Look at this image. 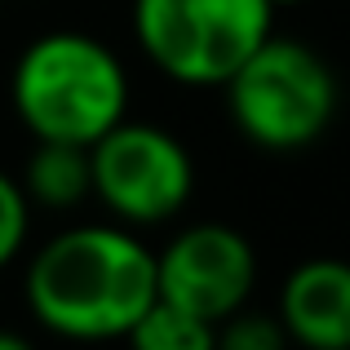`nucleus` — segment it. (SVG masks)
<instances>
[{
    "mask_svg": "<svg viewBox=\"0 0 350 350\" xmlns=\"http://www.w3.org/2000/svg\"><path fill=\"white\" fill-rule=\"evenodd\" d=\"M226 111L262 151H301L337 116V76L310 44L266 36L226 80Z\"/></svg>",
    "mask_w": 350,
    "mask_h": 350,
    "instance_id": "nucleus-3",
    "label": "nucleus"
},
{
    "mask_svg": "<svg viewBox=\"0 0 350 350\" xmlns=\"http://www.w3.org/2000/svg\"><path fill=\"white\" fill-rule=\"evenodd\" d=\"M253 284L257 253L226 222H196L155 253V297L191 310L213 328L248 306Z\"/></svg>",
    "mask_w": 350,
    "mask_h": 350,
    "instance_id": "nucleus-6",
    "label": "nucleus"
},
{
    "mask_svg": "<svg viewBox=\"0 0 350 350\" xmlns=\"http://www.w3.org/2000/svg\"><path fill=\"white\" fill-rule=\"evenodd\" d=\"M0 350H27V342L18 333H0Z\"/></svg>",
    "mask_w": 350,
    "mask_h": 350,
    "instance_id": "nucleus-12",
    "label": "nucleus"
},
{
    "mask_svg": "<svg viewBox=\"0 0 350 350\" xmlns=\"http://www.w3.org/2000/svg\"><path fill=\"white\" fill-rule=\"evenodd\" d=\"M129 342L137 350H213L217 346V328L204 324L200 315L173 306V301L155 297L142 310L133 328H129Z\"/></svg>",
    "mask_w": 350,
    "mask_h": 350,
    "instance_id": "nucleus-9",
    "label": "nucleus"
},
{
    "mask_svg": "<svg viewBox=\"0 0 350 350\" xmlns=\"http://www.w3.org/2000/svg\"><path fill=\"white\" fill-rule=\"evenodd\" d=\"M271 0H133V36L160 76L222 89L271 36Z\"/></svg>",
    "mask_w": 350,
    "mask_h": 350,
    "instance_id": "nucleus-4",
    "label": "nucleus"
},
{
    "mask_svg": "<svg viewBox=\"0 0 350 350\" xmlns=\"http://www.w3.org/2000/svg\"><path fill=\"white\" fill-rule=\"evenodd\" d=\"M89 169L98 204L124 226L173 222L196 191V164L182 137L129 116L89 146Z\"/></svg>",
    "mask_w": 350,
    "mask_h": 350,
    "instance_id": "nucleus-5",
    "label": "nucleus"
},
{
    "mask_svg": "<svg viewBox=\"0 0 350 350\" xmlns=\"http://www.w3.org/2000/svg\"><path fill=\"white\" fill-rule=\"evenodd\" d=\"M9 103L36 142L94 146L129 116V71L85 31H44L18 53Z\"/></svg>",
    "mask_w": 350,
    "mask_h": 350,
    "instance_id": "nucleus-2",
    "label": "nucleus"
},
{
    "mask_svg": "<svg viewBox=\"0 0 350 350\" xmlns=\"http://www.w3.org/2000/svg\"><path fill=\"white\" fill-rule=\"evenodd\" d=\"M280 324L306 350H350V262L310 257L280 288Z\"/></svg>",
    "mask_w": 350,
    "mask_h": 350,
    "instance_id": "nucleus-7",
    "label": "nucleus"
},
{
    "mask_svg": "<svg viewBox=\"0 0 350 350\" xmlns=\"http://www.w3.org/2000/svg\"><path fill=\"white\" fill-rule=\"evenodd\" d=\"M217 346L222 350H284L288 333H284L280 315H262V310L239 306L217 324Z\"/></svg>",
    "mask_w": 350,
    "mask_h": 350,
    "instance_id": "nucleus-10",
    "label": "nucleus"
},
{
    "mask_svg": "<svg viewBox=\"0 0 350 350\" xmlns=\"http://www.w3.org/2000/svg\"><path fill=\"white\" fill-rule=\"evenodd\" d=\"M23 191L40 208H76L94 196V169H89V146L76 142H36L23 169Z\"/></svg>",
    "mask_w": 350,
    "mask_h": 350,
    "instance_id": "nucleus-8",
    "label": "nucleus"
},
{
    "mask_svg": "<svg viewBox=\"0 0 350 350\" xmlns=\"http://www.w3.org/2000/svg\"><path fill=\"white\" fill-rule=\"evenodd\" d=\"M275 9H288V5H301V0H271Z\"/></svg>",
    "mask_w": 350,
    "mask_h": 350,
    "instance_id": "nucleus-13",
    "label": "nucleus"
},
{
    "mask_svg": "<svg viewBox=\"0 0 350 350\" xmlns=\"http://www.w3.org/2000/svg\"><path fill=\"white\" fill-rule=\"evenodd\" d=\"M27 310L67 342H116L155 301V253L124 222H80L27 262Z\"/></svg>",
    "mask_w": 350,
    "mask_h": 350,
    "instance_id": "nucleus-1",
    "label": "nucleus"
},
{
    "mask_svg": "<svg viewBox=\"0 0 350 350\" xmlns=\"http://www.w3.org/2000/svg\"><path fill=\"white\" fill-rule=\"evenodd\" d=\"M27 235H31V200L14 173L0 169V271L18 262V253L27 248Z\"/></svg>",
    "mask_w": 350,
    "mask_h": 350,
    "instance_id": "nucleus-11",
    "label": "nucleus"
}]
</instances>
